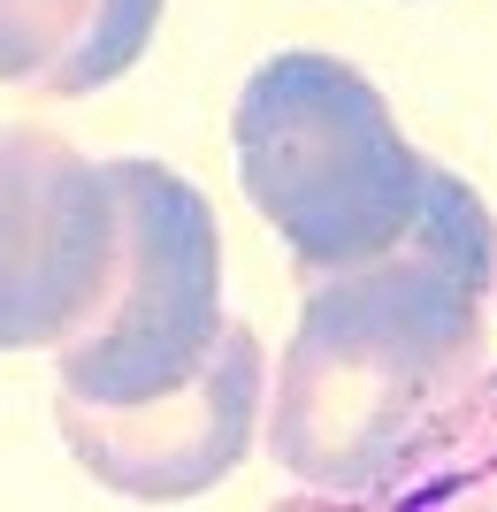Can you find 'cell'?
<instances>
[{"label":"cell","mask_w":497,"mask_h":512,"mask_svg":"<svg viewBox=\"0 0 497 512\" xmlns=\"http://www.w3.org/2000/svg\"><path fill=\"white\" fill-rule=\"evenodd\" d=\"M230 153L299 283L398 253L436 184V161L398 130L375 77L314 46H283L238 85Z\"/></svg>","instance_id":"2"},{"label":"cell","mask_w":497,"mask_h":512,"mask_svg":"<svg viewBox=\"0 0 497 512\" xmlns=\"http://www.w3.org/2000/svg\"><path fill=\"white\" fill-rule=\"evenodd\" d=\"M108 161L54 130H0V352H62L115 283Z\"/></svg>","instance_id":"4"},{"label":"cell","mask_w":497,"mask_h":512,"mask_svg":"<svg viewBox=\"0 0 497 512\" xmlns=\"http://www.w3.org/2000/svg\"><path fill=\"white\" fill-rule=\"evenodd\" d=\"M260 406H268V352H260L253 321L230 314L215 352L176 390L138 398V406L54 398V428L100 490L130 497V505H184L245 467L260 436Z\"/></svg>","instance_id":"5"},{"label":"cell","mask_w":497,"mask_h":512,"mask_svg":"<svg viewBox=\"0 0 497 512\" xmlns=\"http://www.w3.org/2000/svg\"><path fill=\"white\" fill-rule=\"evenodd\" d=\"M497 222L459 169L436 161L413 237L345 276L299 283V321L268 375L260 444L299 490H360L406 428L490 360Z\"/></svg>","instance_id":"1"},{"label":"cell","mask_w":497,"mask_h":512,"mask_svg":"<svg viewBox=\"0 0 497 512\" xmlns=\"http://www.w3.org/2000/svg\"><path fill=\"white\" fill-rule=\"evenodd\" d=\"M490 306H497V260H490Z\"/></svg>","instance_id":"9"},{"label":"cell","mask_w":497,"mask_h":512,"mask_svg":"<svg viewBox=\"0 0 497 512\" xmlns=\"http://www.w3.org/2000/svg\"><path fill=\"white\" fill-rule=\"evenodd\" d=\"M276 512H497V352L406 428V444L360 490H291Z\"/></svg>","instance_id":"6"},{"label":"cell","mask_w":497,"mask_h":512,"mask_svg":"<svg viewBox=\"0 0 497 512\" xmlns=\"http://www.w3.org/2000/svg\"><path fill=\"white\" fill-rule=\"evenodd\" d=\"M161 8H169V0H92L85 39H77V54L46 77V100H85V92L130 77V62H138L153 46V31H161Z\"/></svg>","instance_id":"7"},{"label":"cell","mask_w":497,"mask_h":512,"mask_svg":"<svg viewBox=\"0 0 497 512\" xmlns=\"http://www.w3.org/2000/svg\"><path fill=\"white\" fill-rule=\"evenodd\" d=\"M108 192L123 214L115 283L100 314L54 352V398L138 406L161 398L215 352L222 321V230L192 176L169 161H108Z\"/></svg>","instance_id":"3"},{"label":"cell","mask_w":497,"mask_h":512,"mask_svg":"<svg viewBox=\"0 0 497 512\" xmlns=\"http://www.w3.org/2000/svg\"><path fill=\"white\" fill-rule=\"evenodd\" d=\"M92 0H0V85L46 92V77L77 54Z\"/></svg>","instance_id":"8"}]
</instances>
